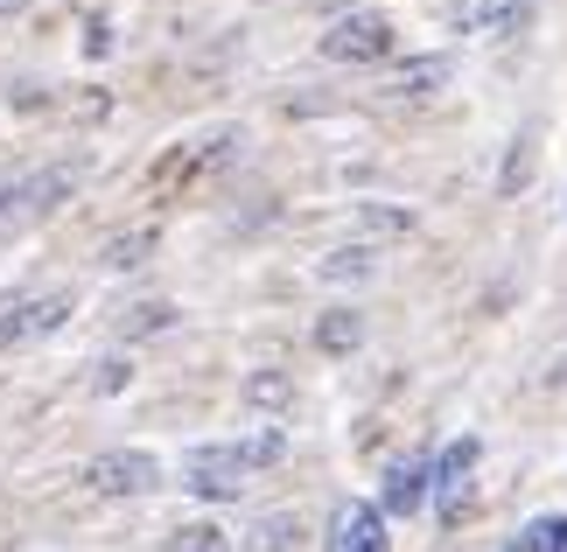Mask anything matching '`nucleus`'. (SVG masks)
I'll list each match as a JSON object with an SVG mask.
<instances>
[{
	"instance_id": "obj_1",
	"label": "nucleus",
	"mask_w": 567,
	"mask_h": 552,
	"mask_svg": "<svg viewBox=\"0 0 567 552\" xmlns=\"http://www.w3.org/2000/svg\"><path fill=\"white\" fill-rule=\"evenodd\" d=\"M231 154H238V126H217V134L189 140V147H176V154H162V168L147 175V189H155V196H176V189H189V183H204L210 168H225Z\"/></svg>"
},
{
	"instance_id": "obj_2",
	"label": "nucleus",
	"mask_w": 567,
	"mask_h": 552,
	"mask_svg": "<svg viewBox=\"0 0 567 552\" xmlns=\"http://www.w3.org/2000/svg\"><path fill=\"white\" fill-rule=\"evenodd\" d=\"M155 482H162V461L147 448H105L84 461V490H99V497H147Z\"/></svg>"
},
{
	"instance_id": "obj_3",
	"label": "nucleus",
	"mask_w": 567,
	"mask_h": 552,
	"mask_svg": "<svg viewBox=\"0 0 567 552\" xmlns=\"http://www.w3.org/2000/svg\"><path fill=\"white\" fill-rule=\"evenodd\" d=\"M476 461H484V440H476V434L449 440V448L427 461V490H434V511H442L449 524L463 518V503H470V476H476Z\"/></svg>"
},
{
	"instance_id": "obj_4",
	"label": "nucleus",
	"mask_w": 567,
	"mask_h": 552,
	"mask_svg": "<svg viewBox=\"0 0 567 552\" xmlns=\"http://www.w3.org/2000/svg\"><path fill=\"white\" fill-rule=\"evenodd\" d=\"M63 315H71V294H0V350L50 336L63 329Z\"/></svg>"
},
{
	"instance_id": "obj_5",
	"label": "nucleus",
	"mask_w": 567,
	"mask_h": 552,
	"mask_svg": "<svg viewBox=\"0 0 567 552\" xmlns=\"http://www.w3.org/2000/svg\"><path fill=\"white\" fill-rule=\"evenodd\" d=\"M183 490L204 497V503H231L238 490H246V461H238V448H189L183 455Z\"/></svg>"
},
{
	"instance_id": "obj_6",
	"label": "nucleus",
	"mask_w": 567,
	"mask_h": 552,
	"mask_svg": "<svg viewBox=\"0 0 567 552\" xmlns=\"http://www.w3.org/2000/svg\"><path fill=\"white\" fill-rule=\"evenodd\" d=\"M322 56L330 63H379L392 56V21L385 14H343L330 35H322Z\"/></svg>"
},
{
	"instance_id": "obj_7",
	"label": "nucleus",
	"mask_w": 567,
	"mask_h": 552,
	"mask_svg": "<svg viewBox=\"0 0 567 552\" xmlns=\"http://www.w3.org/2000/svg\"><path fill=\"white\" fill-rule=\"evenodd\" d=\"M533 0H449V29L455 35H512L526 29Z\"/></svg>"
},
{
	"instance_id": "obj_8",
	"label": "nucleus",
	"mask_w": 567,
	"mask_h": 552,
	"mask_svg": "<svg viewBox=\"0 0 567 552\" xmlns=\"http://www.w3.org/2000/svg\"><path fill=\"white\" fill-rule=\"evenodd\" d=\"M330 552H385V518H379V503H337V518H330Z\"/></svg>"
},
{
	"instance_id": "obj_9",
	"label": "nucleus",
	"mask_w": 567,
	"mask_h": 552,
	"mask_svg": "<svg viewBox=\"0 0 567 552\" xmlns=\"http://www.w3.org/2000/svg\"><path fill=\"white\" fill-rule=\"evenodd\" d=\"M427 503V455H400L385 469V511L392 518H413Z\"/></svg>"
},
{
	"instance_id": "obj_10",
	"label": "nucleus",
	"mask_w": 567,
	"mask_h": 552,
	"mask_svg": "<svg viewBox=\"0 0 567 552\" xmlns=\"http://www.w3.org/2000/svg\"><path fill=\"white\" fill-rule=\"evenodd\" d=\"M316 343L330 350V357H343V350H358V343H364V315H358V308H330V315L316 322Z\"/></svg>"
},
{
	"instance_id": "obj_11",
	"label": "nucleus",
	"mask_w": 567,
	"mask_h": 552,
	"mask_svg": "<svg viewBox=\"0 0 567 552\" xmlns=\"http://www.w3.org/2000/svg\"><path fill=\"white\" fill-rule=\"evenodd\" d=\"M434 84H449V56H421V63H406V71L392 77L385 92H392V98H427Z\"/></svg>"
},
{
	"instance_id": "obj_12",
	"label": "nucleus",
	"mask_w": 567,
	"mask_h": 552,
	"mask_svg": "<svg viewBox=\"0 0 567 552\" xmlns=\"http://www.w3.org/2000/svg\"><path fill=\"white\" fill-rule=\"evenodd\" d=\"M295 545H301V518H288V511L259 518L252 539H246V552H295Z\"/></svg>"
},
{
	"instance_id": "obj_13",
	"label": "nucleus",
	"mask_w": 567,
	"mask_h": 552,
	"mask_svg": "<svg viewBox=\"0 0 567 552\" xmlns=\"http://www.w3.org/2000/svg\"><path fill=\"white\" fill-rule=\"evenodd\" d=\"M280 455H288V434H280V427H259L246 448H238V461H246V469H267V461H280Z\"/></svg>"
},
{
	"instance_id": "obj_14",
	"label": "nucleus",
	"mask_w": 567,
	"mask_h": 552,
	"mask_svg": "<svg viewBox=\"0 0 567 552\" xmlns=\"http://www.w3.org/2000/svg\"><path fill=\"white\" fill-rule=\"evenodd\" d=\"M168 552H231V545H225V532H217V524H176Z\"/></svg>"
},
{
	"instance_id": "obj_15",
	"label": "nucleus",
	"mask_w": 567,
	"mask_h": 552,
	"mask_svg": "<svg viewBox=\"0 0 567 552\" xmlns=\"http://www.w3.org/2000/svg\"><path fill=\"white\" fill-rule=\"evenodd\" d=\"M168 322H176V308H168V301H141V308H126V315H120L126 336H147V329H168Z\"/></svg>"
},
{
	"instance_id": "obj_16",
	"label": "nucleus",
	"mask_w": 567,
	"mask_h": 552,
	"mask_svg": "<svg viewBox=\"0 0 567 552\" xmlns=\"http://www.w3.org/2000/svg\"><path fill=\"white\" fill-rule=\"evenodd\" d=\"M141 252H155V231L113 238V246H105V267H113V273H126V267H141Z\"/></svg>"
},
{
	"instance_id": "obj_17",
	"label": "nucleus",
	"mask_w": 567,
	"mask_h": 552,
	"mask_svg": "<svg viewBox=\"0 0 567 552\" xmlns=\"http://www.w3.org/2000/svg\"><path fill=\"white\" fill-rule=\"evenodd\" d=\"M364 273H372V252H364V246H351V252H330V259H322V280H364Z\"/></svg>"
},
{
	"instance_id": "obj_18",
	"label": "nucleus",
	"mask_w": 567,
	"mask_h": 552,
	"mask_svg": "<svg viewBox=\"0 0 567 552\" xmlns=\"http://www.w3.org/2000/svg\"><path fill=\"white\" fill-rule=\"evenodd\" d=\"M246 399H252V406H288V378H280V371H267V378L246 385Z\"/></svg>"
},
{
	"instance_id": "obj_19",
	"label": "nucleus",
	"mask_w": 567,
	"mask_h": 552,
	"mask_svg": "<svg viewBox=\"0 0 567 552\" xmlns=\"http://www.w3.org/2000/svg\"><path fill=\"white\" fill-rule=\"evenodd\" d=\"M364 225H372V231H413V210H364Z\"/></svg>"
},
{
	"instance_id": "obj_20",
	"label": "nucleus",
	"mask_w": 567,
	"mask_h": 552,
	"mask_svg": "<svg viewBox=\"0 0 567 552\" xmlns=\"http://www.w3.org/2000/svg\"><path fill=\"white\" fill-rule=\"evenodd\" d=\"M547 524H554V518H539V524H526V532H518V539H512L505 552H547Z\"/></svg>"
},
{
	"instance_id": "obj_21",
	"label": "nucleus",
	"mask_w": 567,
	"mask_h": 552,
	"mask_svg": "<svg viewBox=\"0 0 567 552\" xmlns=\"http://www.w3.org/2000/svg\"><path fill=\"white\" fill-rule=\"evenodd\" d=\"M126 378H134V371H126L120 357H105V364H99V378H92V385H99V392H120Z\"/></svg>"
},
{
	"instance_id": "obj_22",
	"label": "nucleus",
	"mask_w": 567,
	"mask_h": 552,
	"mask_svg": "<svg viewBox=\"0 0 567 552\" xmlns=\"http://www.w3.org/2000/svg\"><path fill=\"white\" fill-rule=\"evenodd\" d=\"M547 552H567V511H560V518L547 524Z\"/></svg>"
},
{
	"instance_id": "obj_23",
	"label": "nucleus",
	"mask_w": 567,
	"mask_h": 552,
	"mask_svg": "<svg viewBox=\"0 0 567 552\" xmlns=\"http://www.w3.org/2000/svg\"><path fill=\"white\" fill-rule=\"evenodd\" d=\"M21 14V0H0V21H14Z\"/></svg>"
},
{
	"instance_id": "obj_24",
	"label": "nucleus",
	"mask_w": 567,
	"mask_h": 552,
	"mask_svg": "<svg viewBox=\"0 0 567 552\" xmlns=\"http://www.w3.org/2000/svg\"><path fill=\"white\" fill-rule=\"evenodd\" d=\"M343 8H351V0H322V14H343Z\"/></svg>"
}]
</instances>
